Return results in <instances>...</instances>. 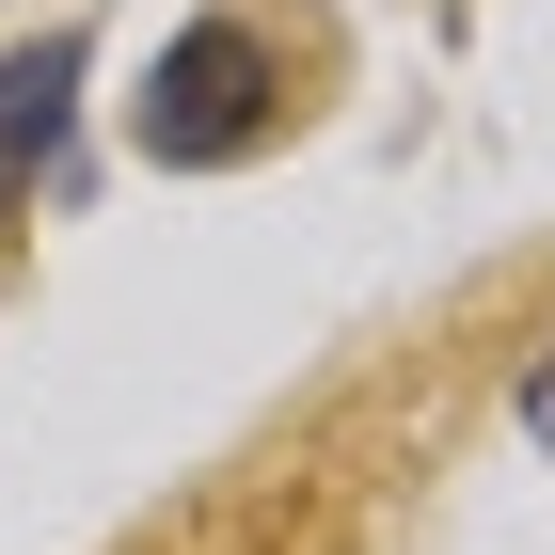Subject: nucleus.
I'll use <instances>...</instances> for the list:
<instances>
[{
  "label": "nucleus",
  "mask_w": 555,
  "mask_h": 555,
  "mask_svg": "<svg viewBox=\"0 0 555 555\" xmlns=\"http://www.w3.org/2000/svg\"><path fill=\"white\" fill-rule=\"evenodd\" d=\"M286 112H301L286 95V33H270L255 0H222V16H191V33L159 48V80L128 95V143L159 175H222V159H255Z\"/></svg>",
  "instance_id": "f257e3e1"
},
{
  "label": "nucleus",
  "mask_w": 555,
  "mask_h": 555,
  "mask_svg": "<svg viewBox=\"0 0 555 555\" xmlns=\"http://www.w3.org/2000/svg\"><path fill=\"white\" fill-rule=\"evenodd\" d=\"M64 112H80V33H33V48H0V207H16V191L48 175Z\"/></svg>",
  "instance_id": "f03ea898"
},
{
  "label": "nucleus",
  "mask_w": 555,
  "mask_h": 555,
  "mask_svg": "<svg viewBox=\"0 0 555 555\" xmlns=\"http://www.w3.org/2000/svg\"><path fill=\"white\" fill-rule=\"evenodd\" d=\"M524 428H540V444H555V365H540V382H524Z\"/></svg>",
  "instance_id": "7ed1b4c3"
}]
</instances>
